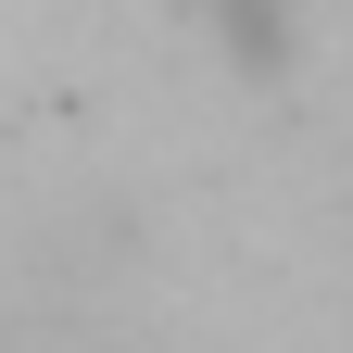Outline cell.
Wrapping results in <instances>:
<instances>
[{"label":"cell","instance_id":"6da1fadb","mask_svg":"<svg viewBox=\"0 0 353 353\" xmlns=\"http://www.w3.org/2000/svg\"><path fill=\"white\" fill-rule=\"evenodd\" d=\"M202 13L228 26L240 63H278V51H290V0H202Z\"/></svg>","mask_w":353,"mask_h":353}]
</instances>
